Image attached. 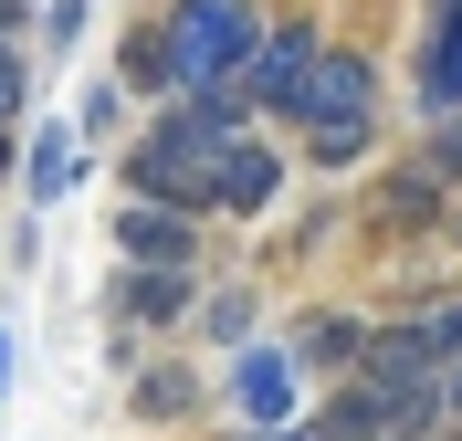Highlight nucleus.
Returning <instances> with one entry per match:
<instances>
[{"mask_svg": "<svg viewBox=\"0 0 462 441\" xmlns=\"http://www.w3.org/2000/svg\"><path fill=\"white\" fill-rule=\"evenodd\" d=\"M253 305H263L253 284H221V294H200V336L242 357V347H253Z\"/></svg>", "mask_w": 462, "mask_h": 441, "instance_id": "4468645a", "label": "nucleus"}, {"mask_svg": "<svg viewBox=\"0 0 462 441\" xmlns=\"http://www.w3.org/2000/svg\"><path fill=\"white\" fill-rule=\"evenodd\" d=\"M316 53H326V32L305 22V11H284V22L263 32V53H253V116H294V95H305V74H316Z\"/></svg>", "mask_w": 462, "mask_h": 441, "instance_id": "39448f33", "label": "nucleus"}, {"mask_svg": "<svg viewBox=\"0 0 462 441\" xmlns=\"http://www.w3.org/2000/svg\"><path fill=\"white\" fill-rule=\"evenodd\" d=\"M116 263L200 273V221H189V210H158V200H126V210H116Z\"/></svg>", "mask_w": 462, "mask_h": 441, "instance_id": "423d86ee", "label": "nucleus"}, {"mask_svg": "<svg viewBox=\"0 0 462 441\" xmlns=\"http://www.w3.org/2000/svg\"><path fill=\"white\" fill-rule=\"evenodd\" d=\"M420 158H431L441 179L462 189V116H441V126H420Z\"/></svg>", "mask_w": 462, "mask_h": 441, "instance_id": "f3484780", "label": "nucleus"}, {"mask_svg": "<svg viewBox=\"0 0 462 441\" xmlns=\"http://www.w3.org/2000/svg\"><path fill=\"white\" fill-rule=\"evenodd\" d=\"M74 169H85V158H74V126H42V137H32V158H22L32 200H63V189H74Z\"/></svg>", "mask_w": 462, "mask_h": 441, "instance_id": "ddd939ff", "label": "nucleus"}, {"mask_svg": "<svg viewBox=\"0 0 462 441\" xmlns=\"http://www.w3.org/2000/svg\"><path fill=\"white\" fill-rule=\"evenodd\" d=\"M158 53H169L179 95H221V85H253V53H263V0H158Z\"/></svg>", "mask_w": 462, "mask_h": 441, "instance_id": "f257e3e1", "label": "nucleus"}, {"mask_svg": "<svg viewBox=\"0 0 462 441\" xmlns=\"http://www.w3.org/2000/svg\"><path fill=\"white\" fill-rule=\"evenodd\" d=\"M189 305H200V273H147V263H116V316L137 326V336H169Z\"/></svg>", "mask_w": 462, "mask_h": 441, "instance_id": "6e6552de", "label": "nucleus"}, {"mask_svg": "<svg viewBox=\"0 0 462 441\" xmlns=\"http://www.w3.org/2000/svg\"><path fill=\"white\" fill-rule=\"evenodd\" d=\"M22 106H32V63H22V42H0V137L22 126Z\"/></svg>", "mask_w": 462, "mask_h": 441, "instance_id": "dca6fc26", "label": "nucleus"}, {"mask_svg": "<svg viewBox=\"0 0 462 441\" xmlns=\"http://www.w3.org/2000/svg\"><path fill=\"white\" fill-rule=\"evenodd\" d=\"M273 200H284V147H273V137H242L221 158V210H210V221H263Z\"/></svg>", "mask_w": 462, "mask_h": 441, "instance_id": "0eeeda50", "label": "nucleus"}, {"mask_svg": "<svg viewBox=\"0 0 462 441\" xmlns=\"http://www.w3.org/2000/svg\"><path fill=\"white\" fill-rule=\"evenodd\" d=\"M452 431H462V368H452Z\"/></svg>", "mask_w": 462, "mask_h": 441, "instance_id": "412c9836", "label": "nucleus"}, {"mask_svg": "<svg viewBox=\"0 0 462 441\" xmlns=\"http://www.w3.org/2000/svg\"><path fill=\"white\" fill-rule=\"evenodd\" d=\"M452 242H462V210H452Z\"/></svg>", "mask_w": 462, "mask_h": 441, "instance_id": "5701e85b", "label": "nucleus"}, {"mask_svg": "<svg viewBox=\"0 0 462 441\" xmlns=\"http://www.w3.org/2000/svg\"><path fill=\"white\" fill-rule=\"evenodd\" d=\"M368 336H378L368 316H346V305H316V316L294 326L284 347H294V368H326V379H357V357H368Z\"/></svg>", "mask_w": 462, "mask_h": 441, "instance_id": "1a4fd4ad", "label": "nucleus"}, {"mask_svg": "<svg viewBox=\"0 0 462 441\" xmlns=\"http://www.w3.org/2000/svg\"><path fill=\"white\" fill-rule=\"evenodd\" d=\"M410 336H420V347L441 357V368H462V284H431V294H410Z\"/></svg>", "mask_w": 462, "mask_h": 441, "instance_id": "f8f14e48", "label": "nucleus"}, {"mask_svg": "<svg viewBox=\"0 0 462 441\" xmlns=\"http://www.w3.org/2000/svg\"><path fill=\"white\" fill-rule=\"evenodd\" d=\"M294 379H305L294 347H242V357H231V379H221V400H231L242 431H305V420H294Z\"/></svg>", "mask_w": 462, "mask_h": 441, "instance_id": "20e7f679", "label": "nucleus"}, {"mask_svg": "<svg viewBox=\"0 0 462 441\" xmlns=\"http://www.w3.org/2000/svg\"><path fill=\"white\" fill-rule=\"evenodd\" d=\"M452 210H462V189L420 158V147H410V158H389V169H378V189H368V210H357V221H368V242H431V232L452 242Z\"/></svg>", "mask_w": 462, "mask_h": 441, "instance_id": "f03ea898", "label": "nucleus"}, {"mask_svg": "<svg viewBox=\"0 0 462 441\" xmlns=\"http://www.w3.org/2000/svg\"><path fill=\"white\" fill-rule=\"evenodd\" d=\"M126 400H137V420H147V431H179V420H200V400H210V389L189 379L179 357H158V368H137V389H126Z\"/></svg>", "mask_w": 462, "mask_h": 441, "instance_id": "9b49d317", "label": "nucleus"}, {"mask_svg": "<svg viewBox=\"0 0 462 441\" xmlns=\"http://www.w3.org/2000/svg\"><path fill=\"white\" fill-rule=\"evenodd\" d=\"M231 441H326V431L305 420V431H231Z\"/></svg>", "mask_w": 462, "mask_h": 441, "instance_id": "aec40b11", "label": "nucleus"}, {"mask_svg": "<svg viewBox=\"0 0 462 441\" xmlns=\"http://www.w3.org/2000/svg\"><path fill=\"white\" fill-rule=\"evenodd\" d=\"M42 32H53V53H63V42L85 32V0H53V11H42Z\"/></svg>", "mask_w": 462, "mask_h": 441, "instance_id": "6ab92c4d", "label": "nucleus"}, {"mask_svg": "<svg viewBox=\"0 0 462 441\" xmlns=\"http://www.w3.org/2000/svg\"><path fill=\"white\" fill-rule=\"evenodd\" d=\"M0 357H11V336H0Z\"/></svg>", "mask_w": 462, "mask_h": 441, "instance_id": "b1692460", "label": "nucleus"}, {"mask_svg": "<svg viewBox=\"0 0 462 441\" xmlns=\"http://www.w3.org/2000/svg\"><path fill=\"white\" fill-rule=\"evenodd\" d=\"M0 179H11V137H0Z\"/></svg>", "mask_w": 462, "mask_h": 441, "instance_id": "4be33fe9", "label": "nucleus"}, {"mask_svg": "<svg viewBox=\"0 0 462 441\" xmlns=\"http://www.w3.org/2000/svg\"><path fill=\"white\" fill-rule=\"evenodd\" d=\"M116 116H126V85H95V95H85V137H106Z\"/></svg>", "mask_w": 462, "mask_h": 441, "instance_id": "a211bd4d", "label": "nucleus"}, {"mask_svg": "<svg viewBox=\"0 0 462 441\" xmlns=\"http://www.w3.org/2000/svg\"><path fill=\"white\" fill-rule=\"evenodd\" d=\"M284 126H305V137H316V126H378V63L357 53V42H326Z\"/></svg>", "mask_w": 462, "mask_h": 441, "instance_id": "7ed1b4c3", "label": "nucleus"}, {"mask_svg": "<svg viewBox=\"0 0 462 441\" xmlns=\"http://www.w3.org/2000/svg\"><path fill=\"white\" fill-rule=\"evenodd\" d=\"M368 147H378V126H316V137H305V158H316V169H357Z\"/></svg>", "mask_w": 462, "mask_h": 441, "instance_id": "2eb2a0df", "label": "nucleus"}, {"mask_svg": "<svg viewBox=\"0 0 462 441\" xmlns=\"http://www.w3.org/2000/svg\"><path fill=\"white\" fill-rule=\"evenodd\" d=\"M420 116H462V0H441L431 22V53H420Z\"/></svg>", "mask_w": 462, "mask_h": 441, "instance_id": "9d476101", "label": "nucleus"}]
</instances>
